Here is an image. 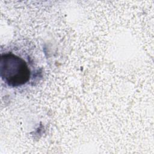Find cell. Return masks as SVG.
Here are the masks:
<instances>
[{"label":"cell","mask_w":154,"mask_h":154,"mask_svg":"<svg viewBox=\"0 0 154 154\" xmlns=\"http://www.w3.org/2000/svg\"><path fill=\"white\" fill-rule=\"evenodd\" d=\"M0 74L3 81L14 87L28 82L31 72L23 59L12 53H7L1 57Z\"/></svg>","instance_id":"6da1fadb"}]
</instances>
